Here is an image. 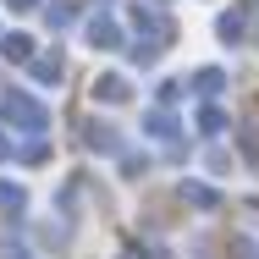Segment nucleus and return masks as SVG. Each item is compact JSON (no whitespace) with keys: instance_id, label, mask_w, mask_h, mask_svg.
<instances>
[{"instance_id":"nucleus-1","label":"nucleus","mask_w":259,"mask_h":259,"mask_svg":"<svg viewBox=\"0 0 259 259\" xmlns=\"http://www.w3.org/2000/svg\"><path fill=\"white\" fill-rule=\"evenodd\" d=\"M100 100H110V105L127 100V83H121V77H105V83H100Z\"/></svg>"},{"instance_id":"nucleus-3","label":"nucleus","mask_w":259,"mask_h":259,"mask_svg":"<svg viewBox=\"0 0 259 259\" xmlns=\"http://www.w3.org/2000/svg\"><path fill=\"white\" fill-rule=\"evenodd\" d=\"M28 6H33V0H11V11H28Z\"/></svg>"},{"instance_id":"nucleus-2","label":"nucleus","mask_w":259,"mask_h":259,"mask_svg":"<svg viewBox=\"0 0 259 259\" xmlns=\"http://www.w3.org/2000/svg\"><path fill=\"white\" fill-rule=\"evenodd\" d=\"M6 55L11 61H28V39H6Z\"/></svg>"}]
</instances>
